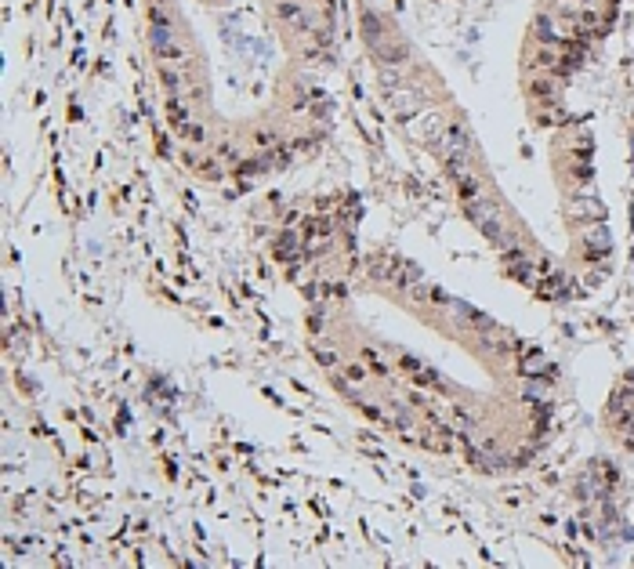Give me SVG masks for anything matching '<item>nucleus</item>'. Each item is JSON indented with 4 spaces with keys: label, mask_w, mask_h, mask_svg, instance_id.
Segmentation results:
<instances>
[{
    "label": "nucleus",
    "mask_w": 634,
    "mask_h": 569,
    "mask_svg": "<svg viewBox=\"0 0 634 569\" xmlns=\"http://www.w3.org/2000/svg\"><path fill=\"white\" fill-rule=\"evenodd\" d=\"M464 210H467V218H472L478 229H482V236H489L497 247H507V236H504V225H500L497 207L475 196V199H464Z\"/></svg>",
    "instance_id": "f257e3e1"
},
{
    "label": "nucleus",
    "mask_w": 634,
    "mask_h": 569,
    "mask_svg": "<svg viewBox=\"0 0 634 569\" xmlns=\"http://www.w3.org/2000/svg\"><path fill=\"white\" fill-rule=\"evenodd\" d=\"M388 106L399 120H413L424 112V95L413 87H395V91H388Z\"/></svg>",
    "instance_id": "f03ea898"
},
{
    "label": "nucleus",
    "mask_w": 634,
    "mask_h": 569,
    "mask_svg": "<svg viewBox=\"0 0 634 569\" xmlns=\"http://www.w3.org/2000/svg\"><path fill=\"white\" fill-rule=\"evenodd\" d=\"M518 374L529 377V381H548L551 363H548V356H544V352L529 348V352H522V356H518Z\"/></svg>",
    "instance_id": "7ed1b4c3"
},
{
    "label": "nucleus",
    "mask_w": 634,
    "mask_h": 569,
    "mask_svg": "<svg viewBox=\"0 0 634 569\" xmlns=\"http://www.w3.org/2000/svg\"><path fill=\"white\" fill-rule=\"evenodd\" d=\"M410 128H413V134L421 138V142L439 145V138H442V131H446V123L439 120V112H421V117L410 120Z\"/></svg>",
    "instance_id": "20e7f679"
},
{
    "label": "nucleus",
    "mask_w": 634,
    "mask_h": 569,
    "mask_svg": "<svg viewBox=\"0 0 634 569\" xmlns=\"http://www.w3.org/2000/svg\"><path fill=\"white\" fill-rule=\"evenodd\" d=\"M337 388H341V396L359 399V391L366 388V370L359 363H348L345 370H341V377H337Z\"/></svg>",
    "instance_id": "39448f33"
},
{
    "label": "nucleus",
    "mask_w": 634,
    "mask_h": 569,
    "mask_svg": "<svg viewBox=\"0 0 634 569\" xmlns=\"http://www.w3.org/2000/svg\"><path fill=\"white\" fill-rule=\"evenodd\" d=\"M276 15L286 22V26H297V29H312V15L304 11V4L297 0H279L276 4Z\"/></svg>",
    "instance_id": "423d86ee"
},
{
    "label": "nucleus",
    "mask_w": 634,
    "mask_h": 569,
    "mask_svg": "<svg viewBox=\"0 0 634 569\" xmlns=\"http://www.w3.org/2000/svg\"><path fill=\"white\" fill-rule=\"evenodd\" d=\"M583 247L591 250V258H598V254H609V247H613V236H609L605 225L594 221L587 232H583Z\"/></svg>",
    "instance_id": "0eeeda50"
},
{
    "label": "nucleus",
    "mask_w": 634,
    "mask_h": 569,
    "mask_svg": "<svg viewBox=\"0 0 634 569\" xmlns=\"http://www.w3.org/2000/svg\"><path fill=\"white\" fill-rule=\"evenodd\" d=\"M573 218L576 221H602L605 218V204H598L594 196H576L573 199Z\"/></svg>",
    "instance_id": "6e6552de"
},
{
    "label": "nucleus",
    "mask_w": 634,
    "mask_h": 569,
    "mask_svg": "<svg viewBox=\"0 0 634 569\" xmlns=\"http://www.w3.org/2000/svg\"><path fill=\"white\" fill-rule=\"evenodd\" d=\"M374 55H377L380 66H402V62H406V47L395 44V40H385V44L374 47Z\"/></svg>",
    "instance_id": "1a4fd4ad"
},
{
    "label": "nucleus",
    "mask_w": 634,
    "mask_h": 569,
    "mask_svg": "<svg viewBox=\"0 0 634 569\" xmlns=\"http://www.w3.org/2000/svg\"><path fill=\"white\" fill-rule=\"evenodd\" d=\"M363 29H366V40H370V47L385 44V22H380V15L366 11V15H363Z\"/></svg>",
    "instance_id": "9d476101"
},
{
    "label": "nucleus",
    "mask_w": 634,
    "mask_h": 569,
    "mask_svg": "<svg viewBox=\"0 0 634 569\" xmlns=\"http://www.w3.org/2000/svg\"><path fill=\"white\" fill-rule=\"evenodd\" d=\"M167 117H171V123L178 131H185V123H188V109L182 106V98L178 95H171V102H167Z\"/></svg>",
    "instance_id": "9b49d317"
},
{
    "label": "nucleus",
    "mask_w": 634,
    "mask_h": 569,
    "mask_svg": "<svg viewBox=\"0 0 634 569\" xmlns=\"http://www.w3.org/2000/svg\"><path fill=\"white\" fill-rule=\"evenodd\" d=\"M380 84H385V91H395V87H402V66H380Z\"/></svg>",
    "instance_id": "f8f14e48"
},
{
    "label": "nucleus",
    "mask_w": 634,
    "mask_h": 569,
    "mask_svg": "<svg viewBox=\"0 0 634 569\" xmlns=\"http://www.w3.org/2000/svg\"><path fill=\"white\" fill-rule=\"evenodd\" d=\"M537 36H540V40H551V44L565 40V33H558L554 19H537Z\"/></svg>",
    "instance_id": "ddd939ff"
},
{
    "label": "nucleus",
    "mask_w": 634,
    "mask_h": 569,
    "mask_svg": "<svg viewBox=\"0 0 634 569\" xmlns=\"http://www.w3.org/2000/svg\"><path fill=\"white\" fill-rule=\"evenodd\" d=\"M507 269H511V276H518V280H529V261L522 250H511V258H507Z\"/></svg>",
    "instance_id": "4468645a"
},
{
    "label": "nucleus",
    "mask_w": 634,
    "mask_h": 569,
    "mask_svg": "<svg viewBox=\"0 0 634 569\" xmlns=\"http://www.w3.org/2000/svg\"><path fill=\"white\" fill-rule=\"evenodd\" d=\"M160 77H163V84H167V91H171V95H182V91H185V80H182V73H178V69L163 66V69H160Z\"/></svg>",
    "instance_id": "2eb2a0df"
},
{
    "label": "nucleus",
    "mask_w": 634,
    "mask_h": 569,
    "mask_svg": "<svg viewBox=\"0 0 634 569\" xmlns=\"http://www.w3.org/2000/svg\"><path fill=\"white\" fill-rule=\"evenodd\" d=\"M279 254L283 258H297V232H286L279 239Z\"/></svg>",
    "instance_id": "dca6fc26"
},
{
    "label": "nucleus",
    "mask_w": 634,
    "mask_h": 569,
    "mask_svg": "<svg viewBox=\"0 0 634 569\" xmlns=\"http://www.w3.org/2000/svg\"><path fill=\"white\" fill-rule=\"evenodd\" d=\"M188 142H196V145H203L207 142V128H203V123H185V131H182Z\"/></svg>",
    "instance_id": "f3484780"
},
{
    "label": "nucleus",
    "mask_w": 634,
    "mask_h": 569,
    "mask_svg": "<svg viewBox=\"0 0 634 569\" xmlns=\"http://www.w3.org/2000/svg\"><path fill=\"white\" fill-rule=\"evenodd\" d=\"M315 363H319V366H337V352L334 348H315Z\"/></svg>",
    "instance_id": "a211bd4d"
},
{
    "label": "nucleus",
    "mask_w": 634,
    "mask_h": 569,
    "mask_svg": "<svg viewBox=\"0 0 634 569\" xmlns=\"http://www.w3.org/2000/svg\"><path fill=\"white\" fill-rule=\"evenodd\" d=\"M261 171H269V163H265V160H258V163H243V167H239V174H247V178H254V174H261Z\"/></svg>",
    "instance_id": "6ab92c4d"
},
{
    "label": "nucleus",
    "mask_w": 634,
    "mask_h": 569,
    "mask_svg": "<svg viewBox=\"0 0 634 569\" xmlns=\"http://www.w3.org/2000/svg\"><path fill=\"white\" fill-rule=\"evenodd\" d=\"M258 145L272 149V145H276V131H258Z\"/></svg>",
    "instance_id": "aec40b11"
},
{
    "label": "nucleus",
    "mask_w": 634,
    "mask_h": 569,
    "mask_svg": "<svg viewBox=\"0 0 634 569\" xmlns=\"http://www.w3.org/2000/svg\"><path fill=\"white\" fill-rule=\"evenodd\" d=\"M218 156H225V160H239V153H236V149H232V145H228V142H225V145L218 149Z\"/></svg>",
    "instance_id": "412c9836"
}]
</instances>
